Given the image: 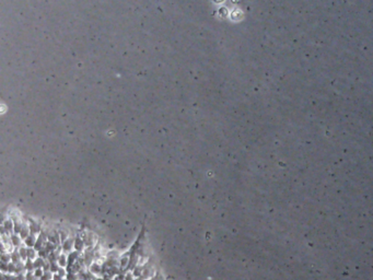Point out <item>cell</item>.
<instances>
[{"label": "cell", "instance_id": "cell-2", "mask_svg": "<svg viewBox=\"0 0 373 280\" xmlns=\"http://www.w3.org/2000/svg\"><path fill=\"white\" fill-rule=\"evenodd\" d=\"M58 263H59V266L65 267L66 265H67V263H68V261L66 259V256L61 255V256H59V257H58Z\"/></svg>", "mask_w": 373, "mask_h": 280}, {"label": "cell", "instance_id": "cell-1", "mask_svg": "<svg viewBox=\"0 0 373 280\" xmlns=\"http://www.w3.org/2000/svg\"><path fill=\"white\" fill-rule=\"evenodd\" d=\"M90 271H91V274H94V275H100L101 271H102L101 266H100L98 264H96V263H94V264L91 265Z\"/></svg>", "mask_w": 373, "mask_h": 280}, {"label": "cell", "instance_id": "cell-3", "mask_svg": "<svg viewBox=\"0 0 373 280\" xmlns=\"http://www.w3.org/2000/svg\"><path fill=\"white\" fill-rule=\"evenodd\" d=\"M41 280H53V272L52 271H45Z\"/></svg>", "mask_w": 373, "mask_h": 280}, {"label": "cell", "instance_id": "cell-4", "mask_svg": "<svg viewBox=\"0 0 373 280\" xmlns=\"http://www.w3.org/2000/svg\"><path fill=\"white\" fill-rule=\"evenodd\" d=\"M125 280H133V274L131 271H128L125 276Z\"/></svg>", "mask_w": 373, "mask_h": 280}]
</instances>
